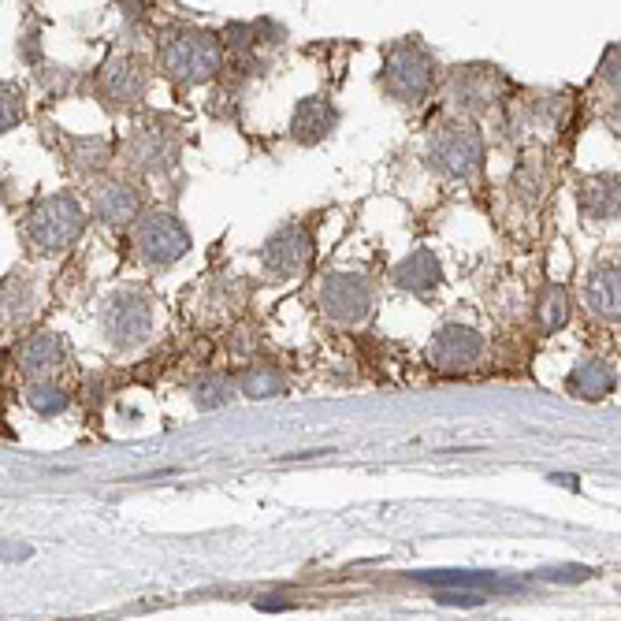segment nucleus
Returning a JSON list of instances; mask_svg holds the SVG:
<instances>
[{
    "instance_id": "1",
    "label": "nucleus",
    "mask_w": 621,
    "mask_h": 621,
    "mask_svg": "<svg viewBox=\"0 0 621 621\" xmlns=\"http://www.w3.org/2000/svg\"><path fill=\"white\" fill-rule=\"evenodd\" d=\"M160 64L168 71V79L183 82V86L209 82L220 71V41L205 30H183V34L164 41Z\"/></svg>"
},
{
    "instance_id": "17",
    "label": "nucleus",
    "mask_w": 621,
    "mask_h": 621,
    "mask_svg": "<svg viewBox=\"0 0 621 621\" xmlns=\"http://www.w3.org/2000/svg\"><path fill=\"white\" fill-rule=\"evenodd\" d=\"M64 361V339L53 335V331H41V335H30L27 343L19 346V365L27 372H49Z\"/></svg>"
},
{
    "instance_id": "18",
    "label": "nucleus",
    "mask_w": 621,
    "mask_h": 621,
    "mask_svg": "<svg viewBox=\"0 0 621 621\" xmlns=\"http://www.w3.org/2000/svg\"><path fill=\"white\" fill-rule=\"evenodd\" d=\"M581 209L588 212L592 220H610V216H618V179H614V175H599V179L581 183Z\"/></svg>"
},
{
    "instance_id": "19",
    "label": "nucleus",
    "mask_w": 621,
    "mask_h": 621,
    "mask_svg": "<svg viewBox=\"0 0 621 621\" xmlns=\"http://www.w3.org/2000/svg\"><path fill=\"white\" fill-rule=\"evenodd\" d=\"M618 302H621L618 268H610V265L599 268V272L588 279V309L607 320H618Z\"/></svg>"
},
{
    "instance_id": "14",
    "label": "nucleus",
    "mask_w": 621,
    "mask_h": 621,
    "mask_svg": "<svg viewBox=\"0 0 621 621\" xmlns=\"http://www.w3.org/2000/svg\"><path fill=\"white\" fill-rule=\"evenodd\" d=\"M495 86H499V75H491L488 67H465L454 75V101L465 108H488L495 101Z\"/></svg>"
},
{
    "instance_id": "26",
    "label": "nucleus",
    "mask_w": 621,
    "mask_h": 621,
    "mask_svg": "<svg viewBox=\"0 0 621 621\" xmlns=\"http://www.w3.org/2000/svg\"><path fill=\"white\" fill-rule=\"evenodd\" d=\"M27 402L38 413H60L67 406L64 391H60V387H49V384H30L27 387Z\"/></svg>"
},
{
    "instance_id": "24",
    "label": "nucleus",
    "mask_w": 621,
    "mask_h": 621,
    "mask_svg": "<svg viewBox=\"0 0 621 621\" xmlns=\"http://www.w3.org/2000/svg\"><path fill=\"white\" fill-rule=\"evenodd\" d=\"M108 142L105 138H79L75 142V164L86 168V172H97V168H105L108 164Z\"/></svg>"
},
{
    "instance_id": "21",
    "label": "nucleus",
    "mask_w": 621,
    "mask_h": 621,
    "mask_svg": "<svg viewBox=\"0 0 621 621\" xmlns=\"http://www.w3.org/2000/svg\"><path fill=\"white\" fill-rule=\"evenodd\" d=\"M283 387H287L283 372L268 369V365H257V369H250L242 376V391L250 398H276L283 395Z\"/></svg>"
},
{
    "instance_id": "16",
    "label": "nucleus",
    "mask_w": 621,
    "mask_h": 621,
    "mask_svg": "<svg viewBox=\"0 0 621 621\" xmlns=\"http://www.w3.org/2000/svg\"><path fill=\"white\" fill-rule=\"evenodd\" d=\"M395 283H398V287H406V291H413V294L436 291V283H439V261L428 250L410 253V257H406V261H402V265L395 268Z\"/></svg>"
},
{
    "instance_id": "25",
    "label": "nucleus",
    "mask_w": 621,
    "mask_h": 621,
    "mask_svg": "<svg viewBox=\"0 0 621 621\" xmlns=\"http://www.w3.org/2000/svg\"><path fill=\"white\" fill-rule=\"evenodd\" d=\"M30 302H34V287L27 283V276H12L4 287H0V305H8L12 313H27L30 309Z\"/></svg>"
},
{
    "instance_id": "4",
    "label": "nucleus",
    "mask_w": 621,
    "mask_h": 621,
    "mask_svg": "<svg viewBox=\"0 0 621 621\" xmlns=\"http://www.w3.org/2000/svg\"><path fill=\"white\" fill-rule=\"evenodd\" d=\"M428 157H432V164H436L443 175H450V179H469V175H476L480 172V164H484V142H480L476 127L447 123V127H439L436 138H432Z\"/></svg>"
},
{
    "instance_id": "6",
    "label": "nucleus",
    "mask_w": 621,
    "mask_h": 621,
    "mask_svg": "<svg viewBox=\"0 0 621 621\" xmlns=\"http://www.w3.org/2000/svg\"><path fill=\"white\" fill-rule=\"evenodd\" d=\"M134 246H138V257L149 265H175L190 250V235L172 212H149L134 227Z\"/></svg>"
},
{
    "instance_id": "10",
    "label": "nucleus",
    "mask_w": 621,
    "mask_h": 621,
    "mask_svg": "<svg viewBox=\"0 0 621 621\" xmlns=\"http://www.w3.org/2000/svg\"><path fill=\"white\" fill-rule=\"evenodd\" d=\"M309 253H313V238H309V231L298 227V224H291V227H283V231H276V235L268 238L265 265L272 268V272L291 276V272H298V268L309 265Z\"/></svg>"
},
{
    "instance_id": "3",
    "label": "nucleus",
    "mask_w": 621,
    "mask_h": 621,
    "mask_svg": "<svg viewBox=\"0 0 621 621\" xmlns=\"http://www.w3.org/2000/svg\"><path fill=\"white\" fill-rule=\"evenodd\" d=\"M432 79H436V60L424 53L417 41H398L395 49L387 53L384 86L395 93L398 101L417 105L424 93L432 90Z\"/></svg>"
},
{
    "instance_id": "22",
    "label": "nucleus",
    "mask_w": 621,
    "mask_h": 621,
    "mask_svg": "<svg viewBox=\"0 0 621 621\" xmlns=\"http://www.w3.org/2000/svg\"><path fill=\"white\" fill-rule=\"evenodd\" d=\"M540 320H543V331H558L562 324L569 320V294L566 287H547L543 294V305H540Z\"/></svg>"
},
{
    "instance_id": "15",
    "label": "nucleus",
    "mask_w": 621,
    "mask_h": 621,
    "mask_svg": "<svg viewBox=\"0 0 621 621\" xmlns=\"http://www.w3.org/2000/svg\"><path fill=\"white\" fill-rule=\"evenodd\" d=\"M566 387H569V395L595 402V398L610 395V391L618 387V376H614V369H610L607 361H581L577 369L569 372Z\"/></svg>"
},
{
    "instance_id": "9",
    "label": "nucleus",
    "mask_w": 621,
    "mask_h": 621,
    "mask_svg": "<svg viewBox=\"0 0 621 621\" xmlns=\"http://www.w3.org/2000/svg\"><path fill=\"white\" fill-rule=\"evenodd\" d=\"M480 354H484V339H480L473 328H462V324H447V328L432 339V350H428L432 365L443 372L469 369V365L480 361Z\"/></svg>"
},
{
    "instance_id": "12",
    "label": "nucleus",
    "mask_w": 621,
    "mask_h": 621,
    "mask_svg": "<svg viewBox=\"0 0 621 621\" xmlns=\"http://www.w3.org/2000/svg\"><path fill=\"white\" fill-rule=\"evenodd\" d=\"M335 123H339V112H335L328 97H305L302 105L294 108L291 134L298 142H305V146H313L320 138H328Z\"/></svg>"
},
{
    "instance_id": "13",
    "label": "nucleus",
    "mask_w": 621,
    "mask_h": 621,
    "mask_svg": "<svg viewBox=\"0 0 621 621\" xmlns=\"http://www.w3.org/2000/svg\"><path fill=\"white\" fill-rule=\"evenodd\" d=\"M93 216L105 224H127L138 216V194L127 183H101L93 190Z\"/></svg>"
},
{
    "instance_id": "23",
    "label": "nucleus",
    "mask_w": 621,
    "mask_h": 621,
    "mask_svg": "<svg viewBox=\"0 0 621 621\" xmlns=\"http://www.w3.org/2000/svg\"><path fill=\"white\" fill-rule=\"evenodd\" d=\"M194 402H198L201 410H216V406L231 402V384H227L224 376H201L198 384H194Z\"/></svg>"
},
{
    "instance_id": "20",
    "label": "nucleus",
    "mask_w": 621,
    "mask_h": 621,
    "mask_svg": "<svg viewBox=\"0 0 621 621\" xmlns=\"http://www.w3.org/2000/svg\"><path fill=\"white\" fill-rule=\"evenodd\" d=\"M421 581L439 584V588H484V592H514L517 584L495 577V573H458V569H443V573H417Z\"/></svg>"
},
{
    "instance_id": "28",
    "label": "nucleus",
    "mask_w": 621,
    "mask_h": 621,
    "mask_svg": "<svg viewBox=\"0 0 621 621\" xmlns=\"http://www.w3.org/2000/svg\"><path fill=\"white\" fill-rule=\"evenodd\" d=\"M439 603H447V607H480L484 595L480 592H439Z\"/></svg>"
},
{
    "instance_id": "27",
    "label": "nucleus",
    "mask_w": 621,
    "mask_h": 621,
    "mask_svg": "<svg viewBox=\"0 0 621 621\" xmlns=\"http://www.w3.org/2000/svg\"><path fill=\"white\" fill-rule=\"evenodd\" d=\"M19 119H23V101L8 86H0V131H12Z\"/></svg>"
},
{
    "instance_id": "7",
    "label": "nucleus",
    "mask_w": 621,
    "mask_h": 621,
    "mask_svg": "<svg viewBox=\"0 0 621 621\" xmlns=\"http://www.w3.org/2000/svg\"><path fill=\"white\" fill-rule=\"evenodd\" d=\"M369 305H372V283L365 276L335 272L320 287V309L331 320H339V324H357V320L369 313Z\"/></svg>"
},
{
    "instance_id": "2",
    "label": "nucleus",
    "mask_w": 621,
    "mask_h": 621,
    "mask_svg": "<svg viewBox=\"0 0 621 621\" xmlns=\"http://www.w3.org/2000/svg\"><path fill=\"white\" fill-rule=\"evenodd\" d=\"M86 231V212L75 198H49L27 216V238L41 253H64Z\"/></svg>"
},
{
    "instance_id": "11",
    "label": "nucleus",
    "mask_w": 621,
    "mask_h": 621,
    "mask_svg": "<svg viewBox=\"0 0 621 621\" xmlns=\"http://www.w3.org/2000/svg\"><path fill=\"white\" fill-rule=\"evenodd\" d=\"M101 90L105 97L112 101H134V97H142L146 90V67L138 56H116V60H108L105 71H101Z\"/></svg>"
},
{
    "instance_id": "5",
    "label": "nucleus",
    "mask_w": 621,
    "mask_h": 621,
    "mask_svg": "<svg viewBox=\"0 0 621 621\" xmlns=\"http://www.w3.org/2000/svg\"><path fill=\"white\" fill-rule=\"evenodd\" d=\"M179 157V127L164 116H149L138 123L127 142V160L142 172H168Z\"/></svg>"
},
{
    "instance_id": "29",
    "label": "nucleus",
    "mask_w": 621,
    "mask_h": 621,
    "mask_svg": "<svg viewBox=\"0 0 621 621\" xmlns=\"http://www.w3.org/2000/svg\"><path fill=\"white\" fill-rule=\"evenodd\" d=\"M603 79L618 86V49H610L607 60H603Z\"/></svg>"
},
{
    "instance_id": "8",
    "label": "nucleus",
    "mask_w": 621,
    "mask_h": 621,
    "mask_svg": "<svg viewBox=\"0 0 621 621\" xmlns=\"http://www.w3.org/2000/svg\"><path fill=\"white\" fill-rule=\"evenodd\" d=\"M149 302L138 294H116L105 309V335L116 346H138L149 335Z\"/></svg>"
}]
</instances>
